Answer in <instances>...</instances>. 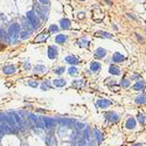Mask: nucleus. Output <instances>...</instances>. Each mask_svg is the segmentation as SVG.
Listing matches in <instances>:
<instances>
[{
  "label": "nucleus",
  "instance_id": "1",
  "mask_svg": "<svg viewBox=\"0 0 146 146\" xmlns=\"http://www.w3.org/2000/svg\"><path fill=\"white\" fill-rule=\"evenodd\" d=\"M20 33H21V25L18 24V22H14L7 29L5 40L8 41L9 43H15L18 41V39L20 37Z\"/></svg>",
  "mask_w": 146,
  "mask_h": 146
},
{
  "label": "nucleus",
  "instance_id": "11",
  "mask_svg": "<svg viewBox=\"0 0 146 146\" xmlns=\"http://www.w3.org/2000/svg\"><path fill=\"white\" fill-rule=\"evenodd\" d=\"M63 62L69 65H77L80 63V59L76 55H67L63 59Z\"/></svg>",
  "mask_w": 146,
  "mask_h": 146
},
{
  "label": "nucleus",
  "instance_id": "28",
  "mask_svg": "<svg viewBox=\"0 0 146 146\" xmlns=\"http://www.w3.org/2000/svg\"><path fill=\"white\" fill-rule=\"evenodd\" d=\"M109 72L111 75H115V76H119L120 75V69L118 68V65H116L115 63L114 64H110V67H109Z\"/></svg>",
  "mask_w": 146,
  "mask_h": 146
},
{
  "label": "nucleus",
  "instance_id": "30",
  "mask_svg": "<svg viewBox=\"0 0 146 146\" xmlns=\"http://www.w3.org/2000/svg\"><path fill=\"white\" fill-rule=\"evenodd\" d=\"M25 84L28 85V87L33 88V89H36V88H40V83L36 81V80H27L26 82H25Z\"/></svg>",
  "mask_w": 146,
  "mask_h": 146
},
{
  "label": "nucleus",
  "instance_id": "21",
  "mask_svg": "<svg viewBox=\"0 0 146 146\" xmlns=\"http://www.w3.org/2000/svg\"><path fill=\"white\" fill-rule=\"evenodd\" d=\"M68 41V35L65 34H57L55 36V43L56 44H64Z\"/></svg>",
  "mask_w": 146,
  "mask_h": 146
},
{
  "label": "nucleus",
  "instance_id": "35",
  "mask_svg": "<svg viewBox=\"0 0 146 146\" xmlns=\"http://www.w3.org/2000/svg\"><path fill=\"white\" fill-rule=\"evenodd\" d=\"M137 119H138V122H139V124L143 125V124H145V122H146V116L143 115V114H138Z\"/></svg>",
  "mask_w": 146,
  "mask_h": 146
},
{
  "label": "nucleus",
  "instance_id": "10",
  "mask_svg": "<svg viewBox=\"0 0 146 146\" xmlns=\"http://www.w3.org/2000/svg\"><path fill=\"white\" fill-rule=\"evenodd\" d=\"M33 71L36 75H43V74H47V72H48V68L42 63H37L33 67Z\"/></svg>",
  "mask_w": 146,
  "mask_h": 146
},
{
  "label": "nucleus",
  "instance_id": "9",
  "mask_svg": "<svg viewBox=\"0 0 146 146\" xmlns=\"http://www.w3.org/2000/svg\"><path fill=\"white\" fill-rule=\"evenodd\" d=\"M105 119H106V122L114 124V123H117L119 120V115L115 111H108L105 114Z\"/></svg>",
  "mask_w": 146,
  "mask_h": 146
},
{
  "label": "nucleus",
  "instance_id": "26",
  "mask_svg": "<svg viewBox=\"0 0 146 146\" xmlns=\"http://www.w3.org/2000/svg\"><path fill=\"white\" fill-rule=\"evenodd\" d=\"M125 127L126 129H129V130H133L136 127V120H134V118L133 117H130L126 119V122H125Z\"/></svg>",
  "mask_w": 146,
  "mask_h": 146
},
{
  "label": "nucleus",
  "instance_id": "33",
  "mask_svg": "<svg viewBox=\"0 0 146 146\" xmlns=\"http://www.w3.org/2000/svg\"><path fill=\"white\" fill-rule=\"evenodd\" d=\"M22 68H24L25 71H29V70H32V69H33L31 62H29L28 60H25V61L22 62Z\"/></svg>",
  "mask_w": 146,
  "mask_h": 146
},
{
  "label": "nucleus",
  "instance_id": "18",
  "mask_svg": "<svg viewBox=\"0 0 146 146\" xmlns=\"http://www.w3.org/2000/svg\"><path fill=\"white\" fill-rule=\"evenodd\" d=\"M70 27H71V22H70L69 19H67V18H62V19L60 20V28L61 29L68 31V29H70Z\"/></svg>",
  "mask_w": 146,
  "mask_h": 146
},
{
  "label": "nucleus",
  "instance_id": "13",
  "mask_svg": "<svg viewBox=\"0 0 146 146\" xmlns=\"http://www.w3.org/2000/svg\"><path fill=\"white\" fill-rule=\"evenodd\" d=\"M53 85L54 88H64L68 85V81L63 77H57V78H54L53 80Z\"/></svg>",
  "mask_w": 146,
  "mask_h": 146
},
{
  "label": "nucleus",
  "instance_id": "5",
  "mask_svg": "<svg viewBox=\"0 0 146 146\" xmlns=\"http://www.w3.org/2000/svg\"><path fill=\"white\" fill-rule=\"evenodd\" d=\"M56 120L60 126L65 127V129H71V126H75V123H76V120L70 119V118H64V117H60Z\"/></svg>",
  "mask_w": 146,
  "mask_h": 146
},
{
  "label": "nucleus",
  "instance_id": "3",
  "mask_svg": "<svg viewBox=\"0 0 146 146\" xmlns=\"http://www.w3.org/2000/svg\"><path fill=\"white\" fill-rule=\"evenodd\" d=\"M26 18L29 20V21H31V24L33 25L34 29H37L40 27V19H39V16H37V14H36V12H35V11L27 12Z\"/></svg>",
  "mask_w": 146,
  "mask_h": 146
},
{
  "label": "nucleus",
  "instance_id": "34",
  "mask_svg": "<svg viewBox=\"0 0 146 146\" xmlns=\"http://www.w3.org/2000/svg\"><path fill=\"white\" fill-rule=\"evenodd\" d=\"M48 31H49V33H59V31H60V27L57 26V25H50L49 26V28H48Z\"/></svg>",
  "mask_w": 146,
  "mask_h": 146
},
{
  "label": "nucleus",
  "instance_id": "38",
  "mask_svg": "<svg viewBox=\"0 0 146 146\" xmlns=\"http://www.w3.org/2000/svg\"><path fill=\"white\" fill-rule=\"evenodd\" d=\"M134 35H136V37H137V40L140 42V43H144V42H145L144 37H143L142 35H139V34H138V33H134Z\"/></svg>",
  "mask_w": 146,
  "mask_h": 146
},
{
  "label": "nucleus",
  "instance_id": "4",
  "mask_svg": "<svg viewBox=\"0 0 146 146\" xmlns=\"http://www.w3.org/2000/svg\"><path fill=\"white\" fill-rule=\"evenodd\" d=\"M42 122H43L44 129L46 130H53L57 125V120L53 117H48V116H42Z\"/></svg>",
  "mask_w": 146,
  "mask_h": 146
},
{
  "label": "nucleus",
  "instance_id": "40",
  "mask_svg": "<svg viewBox=\"0 0 146 146\" xmlns=\"http://www.w3.org/2000/svg\"><path fill=\"white\" fill-rule=\"evenodd\" d=\"M39 2L41 5H43V6H48L49 5V0H39Z\"/></svg>",
  "mask_w": 146,
  "mask_h": 146
},
{
  "label": "nucleus",
  "instance_id": "45",
  "mask_svg": "<svg viewBox=\"0 0 146 146\" xmlns=\"http://www.w3.org/2000/svg\"><path fill=\"white\" fill-rule=\"evenodd\" d=\"M80 1H85V0H80Z\"/></svg>",
  "mask_w": 146,
  "mask_h": 146
},
{
  "label": "nucleus",
  "instance_id": "31",
  "mask_svg": "<svg viewBox=\"0 0 146 146\" xmlns=\"http://www.w3.org/2000/svg\"><path fill=\"white\" fill-rule=\"evenodd\" d=\"M144 88H145V83L143 81H138V82H136L134 84H133V90H136V91L144 90Z\"/></svg>",
  "mask_w": 146,
  "mask_h": 146
},
{
  "label": "nucleus",
  "instance_id": "20",
  "mask_svg": "<svg viewBox=\"0 0 146 146\" xmlns=\"http://www.w3.org/2000/svg\"><path fill=\"white\" fill-rule=\"evenodd\" d=\"M85 85V81L84 80H74L71 81V87L76 90H81L83 89V87Z\"/></svg>",
  "mask_w": 146,
  "mask_h": 146
},
{
  "label": "nucleus",
  "instance_id": "14",
  "mask_svg": "<svg viewBox=\"0 0 146 146\" xmlns=\"http://www.w3.org/2000/svg\"><path fill=\"white\" fill-rule=\"evenodd\" d=\"M53 88H54V85H53V82L50 80H43V81L40 83V89L42 91H49Z\"/></svg>",
  "mask_w": 146,
  "mask_h": 146
},
{
  "label": "nucleus",
  "instance_id": "32",
  "mask_svg": "<svg viewBox=\"0 0 146 146\" xmlns=\"http://www.w3.org/2000/svg\"><path fill=\"white\" fill-rule=\"evenodd\" d=\"M134 102L136 104H144V103H146V94H142L139 96H137Z\"/></svg>",
  "mask_w": 146,
  "mask_h": 146
},
{
  "label": "nucleus",
  "instance_id": "42",
  "mask_svg": "<svg viewBox=\"0 0 146 146\" xmlns=\"http://www.w3.org/2000/svg\"><path fill=\"white\" fill-rule=\"evenodd\" d=\"M84 15H85L84 12H80V13H78V16H77V18H78V19H83V18H84Z\"/></svg>",
  "mask_w": 146,
  "mask_h": 146
},
{
  "label": "nucleus",
  "instance_id": "23",
  "mask_svg": "<svg viewBox=\"0 0 146 146\" xmlns=\"http://www.w3.org/2000/svg\"><path fill=\"white\" fill-rule=\"evenodd\" d=\"M102 69V64L97 61H92L90 63V71L91 72H98L99 70Z\"/></svg>",
  "mask_w": 146,
  "mask_h": 146
},
{
  "label": "nucleus",
  "instance_id": "36",
  "mask_svg": "<svg viewBox=\"0 0 146 146\" xmlns=\"http://www.w3.org/2000/svg\"><path fill=\"white\" fill-rule=\"evenodd\" d=\"M29 34H31L29 32H27V31H22L21 33H20V39H21V40H26V39H28V37H29Z\"/></svg>",
  "mask_w": 146,
  "mask_h": 146
},
{
  "label": "nucleus",
  "instance_id": "15",
  "mask_svg": "<svg viewBox=\"0 0 146 146\" xmlns=\"http://www.w3.org/2000/svg\"><path fill=\"white\" fill-rule=\"evenodd\" d=\"M49 36H50L49 31H43L41 34H39L36 37H35V43H41V42H44Z\"/></svg>",
  "mask_w": 146,
  "mask_h": 146
},
{
  "label": "nucleus",
  "instance_id": "41",
  "mask_svg": "<svg viewBox=\"0 0 146 146\" xmlns=\"http://www.w3.org/2000/svg\"><path fill=\"white\" fill-rule=\"evenodd\" d=\"M126 15H127V16H129V18H130V19H132V20H134V21H138V19H137V18H136L134 15H133V14H132V13H127V14H126Z\"/></svg>",
  "mask_w": 146,
  "mask_h": 146
},
{
  "label": "nucleus",
  "instance_id": "22",
  "mask_svg": "<svg viewBox=\"0 0 146 146\" xmlns=\"http://www.w3.org/2000/svg\"><path fill=\"white\" fill-rule=\"evenodd\" d=\"M125 60H126V57L124 56V55H122L120 53H115L114 55H112V62L116 64V63H120V62H124Z\"/></svg>",
  "mask_w": 146,
  "mask_h": 146
},
{
  "label": "nucleus",
  "instance_id": "39",
  "mask_svg": "<svg viewBox=\"0 0 146 146\" xmlns=\"http://www.w3.org/2000/svg\"><path fill=\"white\" fill-rule=\"evenodd\" d=\"M6 37V34H5V32H4V29L0 27V40H2V39H5Z\"/></svg>",
  "mask_w": 146,
  "mask_h": 146
},
{
  "label": "nucleus",
  "instance_id": "43",
  "mask_svg": "<svg viewBox=\"0 0 146 146\" xmlns=\"http://www.w3.org/2000/svg\"><path fill=\"white\" fill-rule=\"evenodd\" d=\"M104 2L108 5V6H112V5H114V4H112L111 0H104Z\"/></svg>",
  "mask_w": 146,
  "mask_h": 146
},
{
  "label": "nucleus",
  "instance_id": "29",
  "mask_svg": "<svg viewBox=\"0 0 146 146\" xmlns=\"http://www.w3.org/2000/svg\"><path fill=\"white\" fill-rule=\"evenodd\" d=\"M95 36H98V37H104V39H112L114 35L110 34L108 32H104V31H98L95 33Z\"/></svg>",
  "mask_w": 146,
  "mask_h": 146
},
{
  "label": "nucleus",
  "instance_id": "7",
  "mask_svg": "<svg viewBox=\"0 0 146 146\" xmlns=\"http://www.w3.org/2000/svg\"><path fill=\"white\" fill-rule=\"evenodd\" d=\"M96 105L98 109H106L112 105V100L108 99V98H98L96 100Z\"/></svg>",
  "mask_w": 146,
  "mask_h": 146
},
{
  "label": "nucleus",
  "instance_id": "12",
  "mask_svg": "<svg viewBox=\"0 0 146 146\" xmlns=\"http://www.w3.org/2000/svg\"><path fill=\"white\" fill-rule=\"evenodd\" d=\"M12 115H13V117H14V120H15L19 131H24V127H25L24 126V118L21 117V115H20L19 112H15V111L12 112Z\"/></svg>",
  "mask_w": 146,
  "mask_h": 146
},
{
  "label": "nucleus",
  "instance_id": "25",
  "mask_svg": "<svg viewBox=\"0 0 146 146\" xmlns=\"http://www.w3.org/2000/svg\"><path fill=\"white\" fill-rule=\"evenodd\" d=\"M65 71H67V69L64 68V65H59V67H56V68H54V69H53L54 75H56V76H59V77H61Z\"/></svg>",
  "mask_w": 146,
  "mask_h": 146
},
{
  "label": "nucleus",
  "instance_id": "17",
  "mask_svg": "<svg viewBox=\"0 0 146 146\" xmlns=\"http://www.w3.org/2000/svg\"><path fill=\"white\" fill-rule=\"evenodd\" d=\"M92 132H94V138L95 140H96L97 144H102V142L104 140V134H103V132L100 130L98 129H92Z\"/></svg>",
  "mask_w": 146,
  "mask_h": 146
},
{
  "label": "nucleus",
  "instance_id": "37",
  "mask_svg": "<svg viewBox=\"0 0 146 146\" xmlns=\"http://www.w3.org/2000/svg\"><path fill=\"white\" fill-rule=\"evenodd\" d=\"M120 87L123 88H129L130 87V81L126 78H123L122 81H120Z\"/></svg>",
  "mask_w": 146,
  "mask_h": 146
},
{
  "label": "nucleus",
  "instance_id": "44",
  "mask_svg": "<svg viewBox=\"0 0 146 146\" xmlns=\"http://www.w3.org/2000/svg\"><path fill=\"white\" fill-rule=\"evenodd\" d=\"M131 146H143V144H140V143H139V144H133V145H131Z\"/></svg>",
  "mask_w": 146,
  "mask_h": 146
},
{
  "label": "nucleus",
  "instance_id": "19",
  "mask_svg": "<svg viewBox=\"0 0 146 146\" xmlns=\"http://www.w3.org/2000/svg\"><path fill=\"white\" fill-rule=\"evenodd\" d=\"M108 52L105 48H102V47H98V48L95 50L94 53V56L96 57V59H104L105 56H106Z\"/></svg>",
  "mask_w": 146,
  "mask_h": 146
},
{
  "label": "nucleus",
  "instance_id": "8",
  "mask_svg": "<svg viewBox=\"0 0 146 146\" xmlns=\"http://www.w3.org/2000/svg\"><path fill=\"white\" fill-rule=\"evenodd\" d=\"M2 72H4V75H6V76H11V75H14L16 72V65L15 64H5L4 67H2Z\"/></svg>",
  "mask_w": 146,
  "mask_h": 146
},
{
  "label": "nucleus",
  "instance_id": "16",
  "mask_svg": "<svg viewBox=\"0 0 146 146\" xmlns=\"http://www.w3.org/2000/svg\"><path fill=\"white\" fill-rule=\"evenodd\" d=\"M21 26L25 28V31L32 33L33 31H34V27H33V25L31 24V21H29L28 19H27L26 16L22 18V21H21Z\"/></svg>",
  "mask_w": 146,
  "mask_h": 146
},
{
  "label": "nucleus",
  "instance_id": "24",
  "mask_svg": "<svg viewBox=\"0 0 146 146\" xmlns=\"http://www.w3.org/2000/svg\"><path fill=\"white\" fill-rule=\"evenodd\" d=\"M76 43H77V46H78L80 48H88L89 44H90V42L88 41L85 37H80V39L76 41Z\"/></svg>",
  "mask_w": 146,
  "mask_h": 146
},
{
  "label": "nucleus",
  "instance_id": "6",
  "mask_svg": "<svg viewBox=\"0 0 146 146\" xmlns=\"http://www.w3.org/2000/svg\"><path fill=\"white\" fill-rule=\"evenodd\" d=\"M47 56L49 60H56L59 56V48L55 44H50L47 48Z\"/></svg>",
  "mask_w": 146,
  "mask_h": 146
},
{
  "label": "nucleus",
  "instance_id": "2",
  "mask_svg": "<svg viewBox=\"0 0 146 146\" xmlns=\"http://www.w3.org/2000/svg\"><path fill=\"white\" fill-rule=\"evenodd\" d=\"M27 117H28V120L31 122V124H32L33 127H36V129H40V130H43L44 129V125H43V122H42V118L39 117L36 114H34V112H28V114H27Z\"/></svg>",
  "mask_w": 146,
  "mask_h": 146
},
{
  "label": "nucleus",
  "instance_id": "27",
  "mask_svg": "<svg viewBox=\"0 0 146 146\" xmlns=\"http://www.w3.org/2000/svg\"><path fill=\"white\" fill-rule=\"evenodd\" d=\"M67 72H68V75H70L71 77H75V76L78 75L80 70H78V68H77L76 65H70V67L67 69Z\"/></svg>",
  "mask_w": 146,
  "mask_h": 146
}]
</instances>
